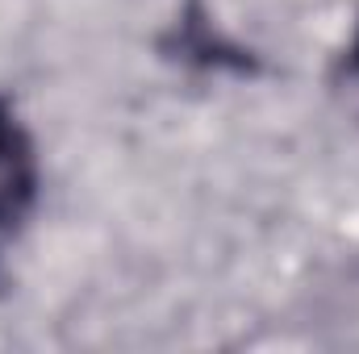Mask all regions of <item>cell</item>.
<instances>
[{"label": "cell", "mask_w": 359, "mask_h": 354, "mask_svg": "<svg viewBox=\"0 0 359 354\" xmlns=\"http://www.w3.org/2000/svg\"><path fill=\"white\" fill-rule=\"evenodd\" d=\"M38 196V159L34 142L13 117V108L0 100V229L17 225Z\"/></svg>", "instance_id": "cell-1"}]
</instances>
